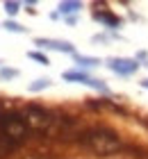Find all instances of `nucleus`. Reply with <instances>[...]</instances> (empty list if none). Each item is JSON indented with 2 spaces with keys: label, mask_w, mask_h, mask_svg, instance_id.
Instances as JSON below:
<instances>
[{
  "label": "nucleus",
  "mask_w": 148,
  "mask_h": 159,
  "mask_svg": "<svg viewBox=\"0 0 148 159\" xmlns=\"http://www.w3.org/2000/svg\"><path fill=\"white\" fill-rule=\"evenodd\" d=\"M16 75H18L16 68H0V77H2V80H14Z\"/></svg>",
  "instance_id": "obj_12"
},
{
  "label": "nucleus",
  "mask_w": 148,
  "mask_h": 159,
  "mask_svg": "<svg viewBox=\"0 0 148 159\" xmlns=\"http://www.w3.org/2000/svg\"><path fill=\"white\" fill-rule=\"evenodd\" d=\"M46 86H50V80H36V82L30 84V91H41V89H46Z\"/></svg>",
  "instance_id": "obj_11"
},
{
  "label": "nucleus",
  "mask_w": 148,
  "mask_h": 159,
  "mask_svg": "<svg viewBox=\"0 0 148 159\" xmlns=\"http://www.w3.org/2000/svg\"><path fill=\"white\" fill-rule=\"evenodd\" d=\"M141 86H146V89H148V80H144V82H141Z\"/></svg>",
  "instance_id": "obj_15"
},
{
  "label": "nucleus",
  "mask_w": 148,
  "mask_h": 159,
  "mask_svg": "<svg viewBox=\"0 0 148 159\" xmlns=\"http://www.w3.org/2000/svg\"><path fill=\"white\" fill-rule=\"evenodd\" d=\"M27 134L25 118H21L18 114H7L0 111V157H5L7 152H12Z\"/></svg>",
  "instance_id": "obj_1"
},
{
  "label": "nucleus",
  "mask_w": 148,
  "mask_h": 159,
  "mask_svg": "<svg viewBox=\"0 0 148 159\" xmlns=\"http://www.w3.org/2000/svg\"><path fill=\"white\" fill-rule=\"evenodd\" d=\"M27 120L41 129V127H48V123H50V114H48V111H43V109H39V107H30V109H27Z\"/></svg>",
  "instance_id": "obj_6"
},
{
  "label": "nucleus",
  "mask_w": 148,
  "mask_h": 159,
  "mask_svg": "<svg viewBox=\"0 0 148 159\" xmlns=\"http://www.w3.org/2000/svg\"><path fill=\"white\" fill-rule=\"evenodd\" d=\"M93 18L103 20L107 27H118V25H121V18L114 16V14H109V11H93Z\"/></svg>",
  "instance_id": "obj_7"
},
{
  "label": "nucleus",
  "mask_w": 148,
  "mask_h": 159,
  "mask_svg": "<svg viewBox=\"0 0 148 159\" xmlns=\"http://www.w3.org/2000/svg\"><path fill=\"white\" fill-rule=\"evenodd\" d=\"M5 27H7L9 32H25V27H21L18 23H14V20H7V23H5Z\"/></svg>",
  "instance_id": "obj_14"
},
{
  "label": "nucleus",
  "mask_w": 148,
  "mask_h": 159,
  "mask_svg": "<svg viewBox=\"0 0 148 159\" xmlns=\"http://www.w3.org/2000/svg\"><path fill=\"white\" fill-rule=\"evenodd\" d=\"M18 2H12V0H9V2H5V11L7 14H9V16H16V14H18Z\"/></svg>",
  "instance_id": "obj_13"
},
{
  "label": "nucleus",
  "mask_w": 148,
  "mask_h": 159,
  "mask_svg": "<svg viewBox=\"0 0 148 159\" xmlns=\"http://www.w3.org/2000/svg\"><path fill=\"white\" fill-rule=\"evenodd\" d=\"M80 2H59V11L62 14H73V11H78L80 9Z\"/></svg>",
  "instance_id": "obj_9"
},
{
  "label": "nucleus",
  "mask_w": 148,
  "mask_h": 159,
  "mask_svg": "<svg viewBox=\"0 0 148 159\" xmlns=\"http://www.w3.org/2000/svg\"><path fill=\"white\" fill-rule=\"evenodd\" d=\"M34 43L39 48H50V50H59V52H75L73 43L59 41V39H34Z\"/></svg>",
  "instance_id": "obj_5"
},
{
  "label": "nucleus",
  "mask_w": 148,
  "mask_h": 159,
  "mask_svg": "<svg viewBox=\"0 0 148 159\" xmlns=\"http://www.w3.org/2000/svg\"><path fill=\"white\" fill-rule=\"evenodd\" d=\"M82 143L89 150H93L96 155H100V157L114 155L116 150L121 148V141H118L116 132H112V129H107V127L87 129V132L82 134Z\"/></svg>",
  "instance_id": "obj_2"
},
{
  "label": "nucleus",
  "mask_w": 148,
  "mask_h": 159,
  "mask_svg": "<svg viewBox=\"0 0 148 159\" xmlns=\"http://www.w3.org/2000/svg\"><path fill=\"white\" fill-rule=\"evenodd\" d=\"M64 80H69V82H80V84L93 86V89L107 93V84H105V82H100V80H93V77H89L87 73H80V70H66V73H64Z\"/></svg>",
  "instance_id": "obj_3"
},
{
  "label": "nucleus",
  "mask_w": 148,
  "mask_h": 159,
  "mask_svg": "<svg viewBox=\"0 0 148 159\" xmlns=\"http://www.w3.org/2000/svg\"><path fill=\"white\" fill-rule=\"evenodd\" d=\"M107 66L112 68L116 75H123V77H125V75H132V73H135V70L139 68V64H137V59H123V57L118 59V57H116V59H109V61H107Z\"/></svg>",
  "instance_id": "obj_4"
},
{
  "label": "nucleus",
  "mask_w": 148,
  "mask_h": 159,
  "mask_svg": "<svg viewBox=\"0 0 148 159\" xmlns=\"http://www.w3.org/2000/svg\"><path fill=\"white\" fill-rule=\"evenodd\" d=\"M75 61L80 66H98L100 59H96V57H82V55H75Z\"/></svg>",
  "instance_id": "obj_8"
},
{
  "label": "nucleus",
  "mask_w": 148,
  "mask_h": 159,
  "mask_svg": "<svg viewBox=\"0 0 148 159\" xmlns=\"http://www.w3.org/2000/svg\"><path fill=\"white\" fill-rule=\"evenodd\" d=\"M27 57H30V59H34V61H39V64H43V66H46V64H50V61H48V57L43 55V52H36V50L27 52Z\"/></svg>",
  "instance_id": "obj_10"
}]
</instances>
